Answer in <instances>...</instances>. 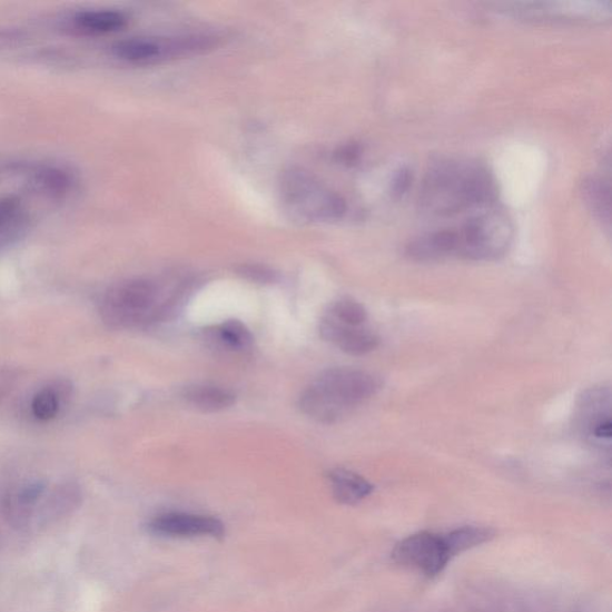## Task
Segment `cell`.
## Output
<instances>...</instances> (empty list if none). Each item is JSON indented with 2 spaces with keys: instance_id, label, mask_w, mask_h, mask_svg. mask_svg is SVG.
<instances>
[{
  "instance_id": "4fadbf2b",
  "label": "cell",
  "mask_w": 612,
  "mask_h": 612,
  "mask_svg": "<svg viewBox=\"0 0 612 612\" xmlns=\"http://www.w3.org/2000/svg\"><path fill=\"white\" fill-rule=\"evenodd\" d=\"M73 27L86 34H108L127 24V16L118 10H85L73 16Z\"/></svg>"
},
{
  "instance_id": "7c38bea8",
  "label": "cell",
  "mask_w": 612,
  "mask_h": 612,
  "mask_svg": "<svg viewBox=\"0 0 612 612\" xmlns=\"http://www.w3.org/2000/svg\"><path fill=\"white\" fill-rule=\"evenodd\" d=\"M329 482L334 497L345 505H356L374 491L372 483L346 470L333 471L329 474Z\"/></svg>"
},
{
  "instance_id": "8992f818",
  "label": "cell",
  "mask_w": 612,
  "mask_h": 612,
  "mask_svg": "<svg viewBox=\"0 0 612 612\" xmlns=\"http://www.w3.org/2000/svg\"><path fill=\"white\" fill-rule=\"evenodd\" d=\"M575 424L586 443L609 453L612 436L610 388L599 386L580 397Z\"/></svg>"
},
{
  "instance_id": "30bf717a",
  "label": "cell",
  "mask_w": 612,
  "mask_h": 612,
  "mask_svg": "<svg viewBox=\"0 0 612 612\" xmlns=\"http://www.w3.org/2000/svg\"><path fill=\"white\" fill-rule=\"evenodd\" d=\"M319 329L325 340L349 354V356H366L379 346V337L372 328L349 326L329 315L320 320Z\"/></svg>"
},
{
  "instance_id": "5bb4252c",
  "label": "cell",
  "mask_w": 612,
  "mask_h": 612,
  "mask_svg": "<svg viewBox=\"0 0 612 612\" xmlns=\"http://www.w3.org/2000/svg\"><path fill=\"white\" fill-rule=\"evenodd\" d=\"M208 339L223 349L240 353L251 348L254 339L250 330L237 319L207 330Z\"/></svg>"
},
{
  "instance_id": "44dd1931",
  "label": "cell",
  "mask_w": 612,
  "mask_h": 612,
  "mask_svg": "<svg viewBox=\"0 0 612 612\" xmlns=\"http://www.w3.org/2000/svg\"><path fill=\"white\" fill-rule=\"evenodd\" d=\"M241 274L251 282L260 283V284H272L277 280V274L273 270L259 267V266H251L246 267L244 270H241Z\"/></svg>"
},
{
  "instance_id": "9a60e30c",
  "label": "cell",
  "mask_w": 612,
  "mask_h": 612,
  "mask_svg": "<svg viewBox=\"0 0 612 612\" xmlns=\"http://www.w3.org/2000/svg\"><path fill=\"white\" fill-rule=\"evenodd\" d=\"M495 533L488 527L463 526L453 533L444 536L451 559L471 550L478 544L485 543L494 537Z\"/></svg>"
},
{
  "instance_id": "7a4b0ae2",
  "label": "cell",
  "mask_w": 612,
  "mask_h": 612,
  "mask_svg": "<svg viewBox=\"0 0 612 612\" xmlns=\"http://www.w3.org/2000/svg\"><path fill=\"white\" fill-rule=\"evenodd\" d=\"M381 389V378L372 373L348 367L330 368L303 392L299 406L314 421L332 424L365 404Z\"/></svg>"
},
{
  "instance_id": "277c9868",
  "label": "cell",
  "mask_w": 612,
  "mask_h": 612,
  "mask_svg": "<svg viewBox=\"0 0 612 612\" xmlns=\"http://www.w3.org/2000/svg\"><path fill=\"white\" fill-rule=\"evenodd\" d=\"M280 193L288 211L303 220L330 221L340 219L346 213L345 200L303 169L283 175Z\"/></svg>"
},
{
  "instance_id": "ba28073f",
  "label": "cell",
  "mask_w": 612,
  "mask_h": 612,
  "mask_svg": "<svg viewBox=\"0 0 612 612\" xmlns=\"http://www.w3.org/2000/svg\"><path fill=\"white\" fill-rule=\"evenodd\" d=\"M203 47L201 39L130 38L112 46V53L127 62L145 66V63H154L200 50Z\"/></svg>"
},
{
  "instance_id": "7402d4cb",
  "label": "cell",
  "mask_w": 612,
  "mask_h": 612,
  "mask_svg": "<svg viewBox=\"0 0 612 612\" xmlns=\"http://www.w3.org/2000/svg\"><path fill=\"white\" fill-rule=\"evenodd\" d=\"M411 185V174L406 169H402L398 171V174L395 177L394 184H393V195L396 198L402 197V195H405L408 187Z\"/></svg>"
},
{
  "instance_id": "52a82bcc",
  "label": "cell",
  "mask_w": 612,
  "mask_h": 612,
  "mask_svg": "<svg viewBox=\"0 0 612 612\" xmlns=\"http://www.w3.org/2000/svg\"><path fill=\"white\" fill-rule=\"evenodd\" d=\"M393 557L401 565L428 576L440 574L451 560L444 539L431 533L415 534L402 541L396 545Z\"/></svg>"
},
{
  "instance_id": "2e32d148",
  "label": "cell",
  "mask_w": 612,
  "mask_h": 612,
  "mask_svg": "<svg viewBox=\"0 0 612 612\" xmlns=\"http://www.w3.org/2000/svg\"><path fill=\"white\" fill-rule=\"evenodd\" d=\"M582 196L584 203L591 209L593 215L601 221L610 225V187L598 177H590L582 185Z\"/></svg>"
},
{
  "instance_id": "3957f363",
  "label": "cell",
  "mask_w": 612,
  "mask_h": 612,
  "mask_svg": "<svg viewBox=\"0 0 612 612\" xmlns=\"http://www.w3.org/2000/svg\"><path fill=\"white\" fill-rule=\"evenodd\" d=\"M453 231L456 256L473 261L501 259L513 239L512 221L496 203L475 209Z\"/></svg>"
},
{
  "instance_id": "d6986e66",
  "label": "cell",
  "mask_w": 612,
  "mask_h": 612,
  "mask_svg": "<svg viewBox=\"0 0 612 612\" xmlns=\"http://www.w3.org/2000/svg\"><path fill=\"white\" fill-rule=\"evenodd\" d=\"M36 184L48 195L59 196L69 190L71 186L70 175L58 168L40 170L36 177Z\"/></svg>"
},
{
  "instance_id": "ffe728a7",
  "label": "cell",
  "mask_w": 612,
  "mask_h": 612,
  "mask_svg": "<svg viewBox=\"0 0 612 612\" xmlns=\"http://www.w3.org/2000/svg\"><path fill=\"white\" fill-rule=\"evenodd\" d=\"M21 208V200L18 197H3L0 198V228L6 227L16 216H18Z\"/></svg>"
},
{
  "instance_id": "9c48e42d",
  "label": "cell",
  "mask_w": 612,
  "mask_h": 612,
  "mask_svg": "<svg viewBox=\"0 0 612 612\" xmlns=\"http://www.w3.org/2000/svg\"><path fill=\"white\" fill-rule=\"evenodd\" d=\"M149 529L154 534L169 537H221L224 524L209 515L167 513L155 519Z\"/></svg>"
},
{
  "instance_id": "e0dca14e",
  "label": "cell",
  "mask_w": 612,
  "mask_h": 612,
  "mask_svg": "<svg viewBox=\"0 0 612 612\" xmlns=\"http://www.w3.org/2000/svg\"><path fill=\"white\" fill-rule=\"evenodd\" d=\"M67 395V388L47 386L40 391L31 402V412L40 422H50L59 414L63 396Z\"/></svg>"
},
{
  "instance_id": "8fae6325",
  "label": "cell",
  "mask_w": 612,
  "mask_h": 612,
  "mask_svg": "<svg viewBox=\"0 0 612 612\" xmlns=\"http://www.w3.org/2000/svg\"><path fill=\"white\" fill-rule=\"evenodd\" d=\"M184 397L189 405L205 413H217L235 405L234 393L208 384L189 385L184 391Z\"/></svg>"
},
{
  "instance_id": "6da1fadb",
  "label": "cell",
  "mask_w": 612,
  "mask_h": 612,
  "mask_svg": "<svg viewBox=\"0 0 612 612\" xmlns=\"http://www.w3.org/2000/svg\"><path fill=\"white\" fill-rule=\"evenodd\" d=\"M495 201L491 172L471 160H440L430 168L421 191L423 211L436 218L470 214Z\"/></svg>"
},
{
  "instance_id": "5b68a950",
  "label": "cell",
  "mask_w": 612,
  "mask_h": 612,
  "mask_svg": "<svg viewBox=\"0 0 612 612\" xmlns=\"http://www.w3.org/2000/svg\"><path fill=\"white\" fill-rule=\"evenodd\" d=\"M158 298L156 285L149 280L134 279L108 289L101 299L100 313L111 328H131L154 314Z\"/></svg>"
},
{
  "instance_id": "ac0fdd59",
  "label": "cell",
  "mask_w": 612,
  "mask_h": 612,
  "mask_svg": "<svg viewBox=\"0 0 612 612\" xmlns=\"http://www.w3.org/2000/svg\"><path fill=\"white\" fill-rule=\"evenodd\" d=\"M327 315L349 326H366L368 319L364 305L349 297L334 302Z\"/></svg>"
}]
</instances>
